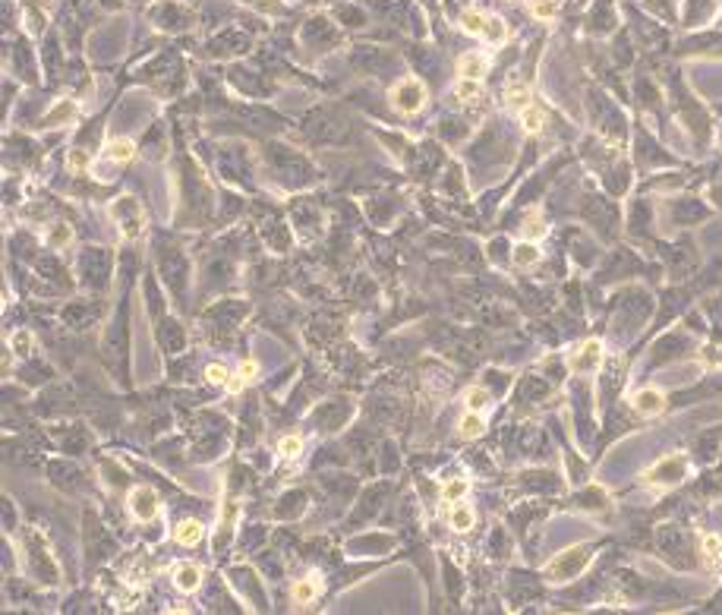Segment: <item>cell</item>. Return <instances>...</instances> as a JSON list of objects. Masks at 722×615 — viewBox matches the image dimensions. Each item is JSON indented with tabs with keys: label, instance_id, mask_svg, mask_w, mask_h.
I'll list each match as a JSON object with an SVG mask.
<instances>
[{
	"label": "cell",
	"instance_id": "8992f818",
	"mask_svg": "<svg viewBox=\"0 0 722 615\" xmlns=\"http://www.w3.org/2000/svg\"><path fill=\"white\" fill-rule=\"evenodd\" d=\"M130 511L136 520H151L158 514V495L155 489H149V486H136V489L130 492Z\"/></svg>",
	"mask_w": 722,
	"mask_h": 615
},
{
	"label": "cell",
	"instance_id": "7a4b0ae2",
	"mask_svg": "<svg viewBox=\"0 0 722 615\" xmlns=\"http://www.w3.org/2000/svg\"><path fill=\"white\" fill-rule=\"evenodd\" d=\"M422 101H426V85H422L420 79H413V76L401 79L395 89H391V104H395L401 114H416V110L422 108Z\"/></svg>",
	"mask_w": 722,
	"mask_h": 615
},
{
	"label": "cell",
	"instance_id": "f546056e",
	"mask_svg": "<svg viewBox=\"0 0 722 615\" xmlns=\"http://www.w3.org/2000/svg\"><path fill=\"white\" fill-rule=\"evenodd\" d=\"M10 344H13V354H28V350H32V335H28V331H16L13 338H10Z\"/></svg>",
	"mask_w": 722,
	"mask_h": 615
},
{
	"label": "cell",
	"instance_id": "83f0119b",
	"mask_svg": "<svg viewBox=\"0 0 722 615\" xmlns=\"http://www.w3.org/2000/svg\"><path fill=\"white\" fill-rule=\"evenodd\" d=\"M543 218H539V212H530L527 215V221H524V237L527 240H536V237H543Z\"/></svg>",
	"mask_w": 722,
	"mask_h": 615
},
{
	"label": "cell",
	"instance_id": "e0dca14e",
	"mask_svg": "<svg viewBox=\"0 0 722 615\" xmlns=\"http://www.w3.org/2000/svg\"><path fill=\"white\" fill-rule=\"evenodd\" d=\"M486 19H489V16L483 13V10H463L461 13V28L467 35H483V28H486Z\"/></svg>",
	"mask_w": 722,
	"mask_h": 615
},
{
	"label": "cell",
	"instance_id": "2e32d148",
	"mask_svg": "<svg viewBox=\"0 0 722 615\" xmlns=\"http://www.w3.org/2000/svg\"><path fill=\"white\" fill-rule=\"evenodd\" d=\"M205 536V527L199 524V520H180L177 524V543H183V546H196L199 540Z\"/></svg>",
	"mask_w": 722,
	"mask_h": 615
},
{
	"label": "cell",
	"instance_id": "d6986e66",
	"mask_svg": "<svg viewBox=\"0 0 722 615\" xmlns=\"http://www.w3.org/2000/svg\"><path fill=\"white\" fill-rule=\"evenodd\" d=\"M290 596H293V602H300V606H306V602H313L315 596H319V581H315V577H306V581L293 584Z\"/></svg>",
	"mask_w": 722,
	"mask_h": 615
},
{
	"label": "cell",
	"instance_id": "8fae6325",
	"mask_svg": "<svg viewBox=\"0 0 722 615\" xmlns=\"http://www.w3.org/2000/svg\"><path fill=\"white\" fill-rule=\"evenodd\" d=\"M504 101L511 104V108L524 110L527 104H530V85H527V82H520V79H511L508 85H504Z\"/></svg>",
	"mask_w": 722,
	"mask_h": 615
},
{
	"label": "cell",
	"instance_id": "1f68e13d",
	"mask_svg": "<svg viewBox=\"0 0 722 615\" xmlns=\"http://www.w3.org/2000/svg\"><path fill=\"white\" fill-rule=\"evenodd\" d=\"M48 240H51V246H63V243H69V231H67V227H63V224H60V227H57V231H54V233H51V237H48Z\"/></svg>",
	"mask_w": 722,
	"mask_h": 615
},
{
	"label": "cell",
	"instance_id": "f1b7e54d",
	"mask_svg": "<svg viewBox=\"0 0 722 615\" xmlns=\"http://www.w3.org/2000/svg\"><path fill=\"white\" fill-rule=\"evenodd\" d=\"M205 379H208L211 385H227V379H231V372H227L221 363H208L205 366Z\"/></svg>",
	"mask_w": 722,
	"mask_h": 615
},
{
	"label": "cell",
	"instance_id": "603a6c76",
	"mask_svg": "<svg viewBox=\"0 0 722 615\" xmlns=\"http://www.w3.org/2000/svg\"><path fill=\"white\" fill-rule=\"evenodd\" d=\"M467 489H470V483H467V479H448V483L442 486V499L445 502H457V499H463V495H467Z\"/></svg>",
	"mask_w": 722,
	"mask_h": 615
},
{
	"label": "cell",
	"instance_id": "4316f807",
	"mask_svg": "<svg viewBox=\"0 0 722 615\" xmlns=\"http://www.w3.org/2000/svg\"><path fill=\"white\" fill-rule=\"evenodd\" d=\"M278 451H281V458H297L303 451V438L300 436H284L278 442Z\"/></svg>",
	"mask_w": 722,
	"mask_h": 615
},
{
	"label": "cell",
	"instance_id": "277c9868",
	"mask_svg": "<svg viewBox=\"0 0 722 615\" xmlns=\"http://www.w3.org/2000/svg\"><path fill=\"white\" fill-rule=\"evenodd\" d=\"M684 473H688V461H684L682 454H672V458H662L659 464L650 467L647 479L656 486H672V483H678Z\"/></svg>",
	"mask_w": 722,
	"mask_h": 615
},
{
	"label": "cell",
	"instance_id": "4fadbf2b",
	"mask_svg": "<svg viewBox=\"0 0 722 615\" xmlns=\"http://www.w3.org/2000/svg\"><path fill=\"white\" fill-rule=\"evenodd\" d=\"M69 120H76V104L73 101H57L54 108L44 114V126H63V123H69Z\"/></svg>",
	"mask_w": 722,
	"mask_h": 615
},
{
	"label": "cell",
	"instance_id": "7402d4cb",
	"mask_svg": "<svg viewBox=\"0 0 722 615\" xmlns=\"http://www.w3.org/2000/svg\"><path fill=\"white\" fill-rule=\"evenodd\" d=\"M700 546H703V555H707V561L713 568H722V540L716 536V533H707L700 540Z\"/></svg>",
	"mask_w": 722,
	"mask_h": 615
},
{
	"label": "cell",
	"instance_id": "9a60e30c",
	"mask_svg": "<svg viewBox=\"0 0 722 615\" xmlns=\"http://www.w3.org/2000/svg\"><path fill=\"white\" fill-rule=\"evenodd\" d=\"M514 265L518 268H530V265H536L539 262V246L533 243V240H524V243H518L514 246Z\"/></svg>",
	"mask_w": 722,
	"mask_h": 615
},
{
	"label": "cell",
	"instance_id": "d6a6232c",
	"mask_svg": "<svg viewBox=\"0 0 722 615\" xmlns=\"http://www.w3.org/2000/svg\"><path fill=\"white\" fill-rule=\"evenodd\" d=\"M719 360H722V356H719Z\"/></svg>",
	"mask_w": 722,
	"mask_h": 615
},
{
	"label": "cell",
	"instance_id": "ffe728a7",
	"mask_svg": "<svg viewBox=\"0 0 722 615\" xmlns=\"http://www.w3.org/2000/svg\"><path fill=\"white\" fill-rule=\"evenodd\" d=\"M520 126H524L527 133H539L545 126V114L536 108V104H527V108L520 110Z\"/></svg>",
	"mask_w": 722,
	"mask_h": 615
},
{
	"label": "cell",
	"instance_id": "ac0fdd59",
	"mask_svg": "<svg viewBox=\"0 0 722 615\" xmlns=\"http://www.w3.org/2000/svg\"><path fill=\"white\" fill-rule=\"evenodd\" d=\"M457 429H461L463 438H477V436H483L486 420L479 417V413H473V410H467V413L461 417V423H457Z\"/></svg>",
	"mask_w": 722,
	"mask_h": 615
},
{
	"label": "cell",
	"instance_id": "52a82bcc",
	"mask_svg": "<svg viewBox=\"0 0 722 615\" xmlns=\"http://www.w3.org/2000/svg\"><path fill=\"white\" fill-rule=\"evenodd\" d=\"M631 404L641 417H656V413H662V407H666V395H662L659 388H641L637 395H634Z\"/></svg>",
	"mask_w": 722,
	"mask_h": 615
},
{
	"label": "cell",
	"instance_id": "5b68a950",
	"mask_svg": "<svg viewBox=\"0 0 722 615\" xmlns=\"http://www.w3.org/2000/svg\"><path fill=\"white\" fill-rule=\"evenodd\" d=\"M600 363H602V341L590 338V341H584L577 350H574V356L568 360V366H571L574 372H596Z\"/></svg>",
	"mask_w": 722,
	"mask_h": 615
},
{
	"label": "cell",
	"instance_id": "d4e9b609",
	"mask_svg": "<svg viewBox=\"0 0 722 615\" xmlns=\"http://www.w3.org/2000/svg\"><path fill=\"white\" fill-rule=\"evenodd\" d=\"M463 404H467V410L479 413L483 407H489V391H486V388H470L467 395H463Z\"/></svg>",
	"mask_w": 722,
	"mask_h": 615
},
{
	"label": "cell",
	"instance_id": "9c48e42d",
	"mask_svg": "<svg viewBox=\"0 0 722 615\" xmlns=\"http://www.w3.org/2000/svg\"><path fill=\"white\" fill-rule=\"evenodd\" d=\"M174 584H177V590H183V593L199 590V584H202V568L192 565V561L177 565V571H174Z\"/></svg>",
	"mask_w": 722,
	"mask_h": 615
},
{
	"label": "cell",
	"instance_id": "7c38bea8",
	"mask_svg": "<svg viewBox=\"0 0 722 615\" xmlns=\"http://www.w3.org/2000/svg\"><path fill=\"white\" fill-rule=\"evenodd\" d=\"M256 372H259V363H256V360H243V363H240V369H237V376L227 379L224 388L231 391V395H237V391H243L246 382H252V376H256Z\"/></svg>",
	"mask_w": 722,
	"mask_h": 615
},
{
	"label": "cell",
	"instance_id": "30bf717a",
	"mask_svg": "<svg viewBox=\"0 0 722 615\" xmlns=\"http://www.w3.org/2000/svg\"><path fill=\"white\" fill-rule=\"evenodd\" d=\"M104 155H108L114 164H130L133 158H136V142H133V139H110V142L104 145Z\"/></svg>",
	"mask_w": 722,
	"mask_h": 615
},
{
	"label": "cell",
	"instance_id": "ba28073f",
	"mask_svg": "<svg viewBox=\"0 0 722 615\" xmlns=\"http://www.w3.org/2000/svg\"><path fill=\"white\" fill-rule=\"evenodd\" d=\"M486 69H489V57L479 54V51H470L457 60V76L461 79H483Z\"/></svg>",
	"mask_w": 722,
	"mask_h": 615
},
{
	"label": "cell",
	"instance_id": "cb8c5ba5",
	"mask_svg": "<svg viewBox=\"0 0 722 615\" xmlns=\"http://www.w3.org/2000/svg\"><path fill=\"white\" fill-rule=\"evenodd\" d=\"M479 79H457L454 82V95L461 98V101H473V98H479Z\"/></svg>",
	"mask_w": 722,
	"mask_h": 615
},
{
	"label": "cell",
	"instance_id": "6da1fadb",
	"mask_svg": "<svg viewBox=\"0 0 722 615\" xmlns=\"http://www.w3.org/2000/svg\"><path fill=\"white\" fill-rule=\"evenodd\" d=\"M586 561H590V552H586L584 546H580V549H568V552L555 555V559L545 565V574H549L555 584L571 581L574 574H580L586 568Z\"/></svg>",
	"mask_w": 722,
	"mask_h": 615
},
{
	"label": "cell",
	"instance_id": "5bb4252c",
	"mask_svg": "<svg viewBox=\"0 0 722 615\" xmlns=\"http://www.w3.org/2000/svg\"><path fill=\"white\" fill-rule=\"evenodd\" d=\"M448 524H451V530L467 533L473 524H477V514H473V508H467V505H454L448 514Z\"/></svg>",
	"mask_w": 722,
	"mask_h": 615
},
{
	"label": "cell",
	"instance_id": "4dcf8cb0",
	"mask_svg": "<svg viewBox=\"0 0 722 615\" xmlns=\"http://www.w3.org/2000/svg\"><path fill=\"white\" fill-rule=\"evenodd\" d=\"M69 167L73 171H85L89 167V155L85 151H69Z\"/></svg>",
	"mask_w": 722,
	"mask_h": 615
},
{
	"label": "cell",
	"instance_id": "44dd1931",
	"mask_svg": "<svg viewBox=\"0 0 722 615\" xmlns=\"http://www.w3.org/2000/svg\"><path fill=\"white\" fill-rule=\"evenodd\" d=\"M483 38L489 41V44H502V41L508 38V26H504V19H502V16H489V19H486Z\"/></svg>",
	"mask_w": 722,
	"mask_h": 615
},
{
	"label": "cell",
	"instance_id": "3957f363",
	"mask_svg": "<svg viewBox=\"0 0 722 615\" xmlns=\"http://www.w3.org/2000/svg\"><path fill=\"white\" fill-rule=\"evenodd\" d=\"M110 215L117 218V224H120V233H123L126 240H133L139 231H142V205H139L133 196L117 199V202L110 205Z\"/></svg>",
	"mask_w": 722,
	"mask_h": 615
},
{
	"label": "cell",
	"instance_id": "484cf974",
	"mask_svg": "<svg viewBox=\"0 0 722 615\" xmlns=\"http://www.w3.org/2000/svg\"><path fill=\"white\" fill-rule=\"evenodd\" d=\"M530 13L536 16V19H552V16L559 13V0H533Z\"/></svg>",
	"mask_w": 722,
	"mask_h": 615
}]
</instances>
